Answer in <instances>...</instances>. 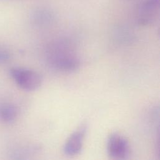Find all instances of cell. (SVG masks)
Instances as JSON below:
<instances>
[{"label":"cell","instance_id":"5","mask_svg":"<svg viewBox=\"0 0 160 160\" xmlns=\"http://www.w3.org/2000/svg\"><path fill=\"white\" fill-rule=\"evenodd\" d=\"M86 129V125L82 124L70 135L63 146L64 154L68 156H74L81 151Z\"/></svg>","mask_w":160,"mask_h":160},{"label":"cell","instance_id":"6","mask_svg":"<svg viewBox=\"0 0 160 160\" xmlns=\"http://www.w3.org/2000/svg\"><path fill=\"white\" fill-rule=\"evenodd\" d=\"M18 115L17 108L10 104L2 106L0 108V118L5 122H11Z\"/></svg>","mask_w":160,"mask_h":160},{"label":"cell","instance_id":"3","mask_svg":"<svg viewBox=\"0 0 160 160\" xmlns=\"http://www.w3.org/2000/svg\"><path fill=\"white\" fill-rule=\"evenodd\" d=\"M160 0H143L136 11V20L141 26L153 23L158 16Z\"/></svg>","mask_w":160,"mask_h":160},{"label":"cell","instance_id":"4","mask_svg":"<svg viewBox=\"0 0 160 160\" xmlns=\"http://www.w3.org/2000/svg\"><path fill=\"white\" fill-rule=\"evenodd\" d=\"M49 61L54 68L62 71H74L79 66V60L74 54L61 49L53 52Z\"/></svg>","mask_w":160,"mask_h":160},{"label":"cell","instance_id":"1","mask_svg":"<svg viewBox=\"0 0 160 160\" xmlns=\"http://www.w3.org/2000/svg\"><path fill=\"white\" fill-rule=\"evenodd\" d=\"M11 75L16 84L26 91L38 89L42 82V78L38 72L28 68H14L11 70Z\"/></svg>","mask_w":160,"mask_h":160},{"label":"cell","instance_id":"2","mask_svg":"<svg viewBox=\"0 0 160 160\" xmlns=\"http://www.w3.org/2000/svg\"><path fill=\"white\" fill-rule=\"evenodd\" d=\"M107 152L114 159H124L130 154V145L128 141L120 134H111L107 141Z\"/></svg>","mask_w":160,"mask_h":160}]
</instances>
